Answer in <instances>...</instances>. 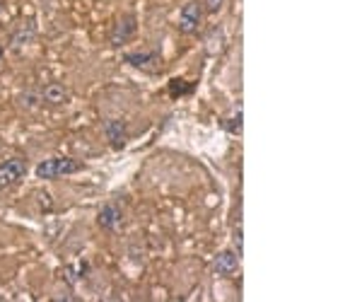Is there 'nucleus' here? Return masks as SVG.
Wrapping results in <instances>:
<instances>
[{"label":"nucleus","mask_w":362,"mask_h":302,"mask_svg":"<svg viewBox=\"0 0 362 302\" xmlns=\"http://www.w3.org/2000/svg\"><path fill=\"white\" fill-rule=\"evenodd\" d=\"M83 170H85L83 162H78L73 158H49V160H42L37 167H34V174H37V179L51 182V179L70 177V174H78Z\"/></svg>","instance_id":"1"},{"label":"nucleus","mask_w":362,"mask_h":302,"mask_svg":"<svg viewBox=\"0 0 362 302\" xmlns=\"http://www.w3.org/2000/svg\"><path fill=\"white\" fill-rule=\"evenodd\" d=\"M203 3L201 0H189L186 5H181L179 10V22L177 29L181 34H196L203 25Z\"/></svg>","instance_id":"2"},{"label":"nucleus","mask_w":362,"mask_h":302,"mask_svg":"<svg viewBox=\"0 0 362 302\" xmlns=\"http://www.w3.org/2000/svg\"><path fill=\"white\" fill-rule=\"evenodd\" d=\"M29 165L25 158H10L0 162V189H10L15 184H20L27 177Z\"/></svg>","instance_id":"3"},{"label":"nucleus","mask_w":362,"mask_h":302,"mask_svg":"<svg viewBox=\"0 0 362 302\" xmlns=\"http://www.w3.org/2000/svg\"><path fill=\"white\" fill-rule=\"evenodd\" d=\"M124 61L131 68H138L143 73H160L162 71V56L160 51H133V54H126Z\"/></svg>","instance_id":"4"},{"label":"nucleus","mask_w":362,"mask_h":302,"mask_svg":"<svg viewBox=\"0 0 362 302\" xmlns=\"http://www.w3.org/2000/svg\"><path fill=\"white\" fill-rule=\"evenodd\" d=\"M136 34H138V17L136 15H124L121 20H116L112 34H109V44H112L114 49H119V46L131 42Z\"/></svg>","instance_id":"5"},{"label":"nucleus","mask_w":362,"mask_h":302,"mask_svg":"<svg viewBox=\"0 0 362 302\" xmlns=\"http://www.w3.org/2000/svg\"><path fill=\"white\" fill-rule=\"evenodd\" d=\"M97 223H99V228L107 232H119L124 228V211L119 208V203H114V201L104 203L97 213Z\"/></svg>","instance_id":"6"},{"label":"nucleus","mask_w":362,"mask_h":302,"mask_svg":"<svg viewBox=\"0 0 362 302\" xmlns=\"http://www.w3.org/2000/svg\"><path fill=\"white\" fill-rule=\"evenodd\" d=\"M237 269H239V257H237V252H230V249L220 252L218 257L213 259V264H210V271H213V276H218V278L232 276Z\"/></svg>","instance_id":"7"},{"label":"nucleus","mask_w":362,"mask_h":302,"mask_svg":"<svg viewBox=\"0 0 362 302\" xmlns=\"http://www.w3.org/2000/svg\"><path fill=\"white\" fill-rule=\"evenodd\" d=\"M104 133H107L109 143H112V148L121 150L128 141V129H126V121L121 119H109L104 121Z\"/></svg>","instance_id":"8"},{"label":"nucleus","mask_w":362,"mask_h":302,"mask_svg":"<svg viewBox=\"0 0 362 302\" xmlns=\"http://www.w3.org/2000/svg\"><path fill=\"white\" fill-rule=\"evenodd\" d=\"M68 97H70L68 90L61 83H51L39 92V102H46V104H66Z\"/></svg>","instance_id":"9"},{"label":"nucleus","mask_w":362,"mask_h":302,"mask_svg":"<svg viewBox=\"0 0 362 302\" xmlns=\"http://www.w3.org/2000/svg\"><path fill=\"white\" fill-rule=\"evenodd\" d=\"M225 131L232 133V136H239L242 133V107H237V112L230 116V119H225Z\"/></svg>","instance_id":"10"},{"label":"nucleus","mask_w":362,"mask_h":302,"mask_svg":"<svg viewBox=\"0 0 362 302\" xmlns=\"http://www.w3.org/2000/svg\"><path fill=\"white\" fill-rule=\"evenodd\" d=\"M186 80H172L169 83V95L172 97H181V95H191L194 92V85H184Z\"/></svg>","instance_id":"11"},{"label":"nucleus","mask_w":362,"mask_h":302,"mask_svg":"<svg viewBox=\"0 0 362 302\" xmlns=\"http://www.w3.org/2000/svg\"><path fill=\"white\" fill-rule=\"evenodd\" d=\"M232 242H235V252H237V257L242 259V254H244V232H242V225H239V223H237L235 232H232Z\"/></svg>","instance_id":"12"},{"label":"nucleus","mask_w":362,"mask_h":302,"mask_svg":"<svg viewBox=\"0 0 362 302\" xmlns=\"http://www.w3.org/2000/svg\"><path fill=\"white\" fill-rule=\"evenodd\" d=\"M203 3V13L206 15H218L220 10H223L225 0H201Z\"/></svg>","instance_id":"13"},{"label":"nucleus","mask_w":362,"mask_h":302,"mask_svg":"<svg viewBox=\"0 0 362 302\" xmlns=\"http://www.w3.org/2000/svg\"><path fill=\"white\" fill-rule=\"evenodd\" d=\"M3 56H5V49L0 46V63H3Z\"/></svg>","instance_id":"14"},{"label":"nucleus","mask_w":362,"mask_h":302,"mask_svg":"<svg viewBox=\"0 0 362 302\" xmlns=\"http://www.w3.org/2000/svg\"><path fill=\"white\" fill-rule=\"evenodd\" d=\"M0 13H3V3H0Z\"/></svg>","instance_id":"15"}]
</instances>
